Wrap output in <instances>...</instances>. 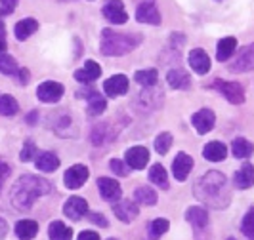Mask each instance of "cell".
<instances>
[{"label":"cell","instance_id":"cell-1","mask_svg":"<svg viewBox=\"0 0 254 240\" xmlns=\"http://www.w3.org/2000/svg\"><path fill=\"white\" fill-rule=\"evenodd\" d=\"M195 196L212 208H226L229 204L228 179L220 172H208L195 183Z\"/></svg>","mask_w":254,"mask_h":240},{"label":"cell","instance_id":"cell-2","mask_svg":"<svg viewBox=\"0 0 254 240\" xmlns=\"http://www.w3.org/2000/svg\"><path fill=\"white\" fill-rule=\"evenodd\" d=\"M50 183L42 177L37 176H23L13 185L12 189V202L17 210H29L38 196L50 192Z\"/></svg>","mask_w":254,"mask_h":240},{"label":"cell","instance_id":"cell-3","mask_svg":"<svg viewBox=\"0 0 254 240\" xmlns=\"http://www.w3.org/2000/svg\"><path fill=\"white\" fill-rule=\"evenodd\" d=\"M141 42V37L136 35H121L109 29H103L102 33V53L105 55H125L132 51Z\"/></svg>","mask_w":254,"mask_h":240},{"label":"cell","instance_id":"cell-4","mask_svg":"<svg viewBox=\"0 0 254 240\" xmlns=\"http://www.w3.org/2000/svg\"><path fill=\"white\" fill-rule=\"evenodd\" d=\"M136 19L140 23H149V25H159L161 23V13L155 6V0H143L138 10H136Z\"/></svg>","mask_w":254,"mask_h":240},{"label":"cell","instance_id":"cell-5","mask_svg":"<svg viewBox=\"0 0 254 240\" xmlns=\"http://www.w3.org/2000/svg\"><path fill=\"white\" fill-rule=\"evenodd\" d=\"M88 168L86 166H82V164H76L73 166V168H69L67 172H65V177H64V181H65V187L67 189H80L84 183H86V179H88Z\"/></svg>","mask_w":254,"mask_h":240},{"label":"cell","instance_id":"cell-6","mask_svg":"<svg viewBox=\"0 0 254 240\" xmlns=\"http://www.w3.org/2000/svg\"><path fill=\"white\" fill-rule=\"evenodd\" d=\"M37 96L40 101L44 103H56L62 99L64 96V86L60 82H54V80H48V82H42L37 90Z\"/></svg>","mask_w":254,"mask_h":240},{"label":"cell","instance_id":"cell-7","mask_svg":"<svg viewBox=\"0 0 254 240\" xmlns=\"http://www.w3.org/2000/svg\"><path fill=\"white\" fill-rule=\"evenodd\" d=\"M214 88L220 90V92L228 97V101L233 103V105H239V103L245 101V92H243L241 84H237V82L216 80V82H214Z\"/></svg>","mask_w":254,"mask_h":240},{"label":"cell","instance_id":"cell-8","mask_svg":"<svg viewBox=\"0 0 254 240\" xmlns=\"http://www.w3.org/2000/svg\"><path fill=\"white\" fill-rule=\"evenodd\" d=\"M103 15L113 25H123L128 21V13L125 12V6H123L121 0H111L109 4H105L103 6Z\"/></svg>","mask_w":254,"mask_h":240},{"label":"cell","instance_id":"cell-9","mask_svg":"<svg viewBox=\"0 0 254 240\" xmlns=\"http://www.w3.org/2000/svg\"><path fill=\"white\" fill-rule=\"evenodd\" d=\"M214 122H216V116L210 109H201L197 113L191 116V124L195 126V130L199 134H208L212 128H214Z\"/></svg>","mask_w":254,"mask_h":240},{"label":"cell","instance_id":"cell-10","mask_svg":"<svg viewBox=\"0 0 254 240\" xmlns=\"http://www.w3.org/2000/svg\"><path fill=\"white\" fill-rule=\"evenodd\" d=\"M98 189H100L102 198L107 202H117L121 198V192H123L121 185L115 179H109V177H100L98 179Z\"/></svg>","mask_w":254,"mask_h":240},{"label":"cell","instance_id":"cell-11","mask_svg":"<svg viewBox=\"0 0 254 240\" xmlns=\"http://www.w3.org/2000/svg\"><path fill=\"white\" fill-rule=\"evenodd\" d=\"M103 90L109 97H119L128 92V78L125 75H115L103 82Z\"/></svg>","mask_w":254,"mask_h":240},{"label":"cell","instance_id":"cell-12","mask_svg":"<svg viewBox=\"0 0 254 240\" xmlns=\"http://www.w3.org/2000/svg\"><path fill=\"white\" fill-rule=\"evenodd\" d=\"M191 168H193V158L186 152H178V156L172 162V174L178 181H186L190 176Z\"/></svg>","mask_w":254,"mask_h":240},{"label":"cell","instance_id":"cell-13","mask_svg":"<svg viewBox=\"0 0 254 240\" xmlns=\"http://www.w3.org/2000/svg\"><path fill=\"white\" fill-rule=\"evenodd\" d=\"M64 212L65 215L69 217V219H73V221H78L80 217L84 214H88V204L84 198H80V196H71L64 206Z\"/></svg>","mask_w":254,"mask_h":240},{"label":"cell","instance_id":"cell-14","mask_svg":"<svg viewBox=\"0 0 254 240\" xmlns=\"http://www.w3.org/2000/svg\"><path fill=\"white\" fill-rule=\"evenodd\" d=\"M115 215L121 219V221H125V223H130V221H134L138 214H140V210H138V204L134 202V200H121V202L115 204L113 208Z\"/></svg>","mask_w":254,"mask_h":240},{"label":"cell","instance_id":"cell-15","mask_svg":"<svg viewBox=\"0 0 254 240\" xmlns=\"http://www.w3.org/2000/svg\"><path fill=\"white\" fill-rule=\"evenodd\" d=\"M190 65L191 69L197 73V75H206L210 71V57L208 53L201 48L190 51Z\"/></svg>","mask_w":254,"mask_h":240},{"label":"cell","instance_id":"cell-16","mask_svg":"<svg viewBox=\"0 0 254 240\" xmlns=\"http://www.w3.org/2000/svg\"><path fill=\"white\" fill-rule=\"evenodd\" d=\"M231 71L235 73H247V71H254V44H251L247 50L239 53V57L235 59V63L229 65Z\"/></svg>","mask_w":254,"mask_h":240},{"label":"cell","instance_id":"cell-17","mask_svg":"<svg viewBox=\"0 0 254 240\" xmlns=\"http://www.w3.org/2000/svg\"><path fill=\"white\" fill-rule=\"evenodd\" d=\"M149 162V152L145 147H132L127 151V164L134 170H143Z\"/></svg>","mask_w":254,"mask_h":240},{"label":"cell","instance_id":"cell-18","mask_svg":"<svg viewBox=\"0 0 254 240\" xmlns=\"http://www.w3.org/2000/svg\"><path fill=\"white\" fill-rule=\"evenodd\" d=\"M102 76V67L96 61H86L82 69H78L75 73V78L82 84H92L94 80H98Z\"/></svg>","mask_w":254,"mask_h":240},{"label":"cell","instance_id":"cell-19","mask_svg":"<svg viewBox=\"0 0 254 240\" xmlns=\"http://www.w3.org/2000/svg\"><path fill=\"white\" fill-rule=\"evenodd\" d=\"M203 156L210 162H222L228 156V147L220 141H210L206 143L203 149Z\"/></svg>","mask_w":254,"mask_h":240},{"label":"cell","instance_id":"cell-20","mask_svg":"<svg viewBox=\"0 0 254 240\" xmlns=\"http://www.w3.org/2000/svg\"><path fill=\"white\" fill-rule=\"evenodd\" d=\"M86 97L88 99V113L92 116H98V114H102L105 111V99H103V96H100L96 90H84V94H78V97Z\"/></svg>","mask_w":254,"mask_h":240},{"label":"cell","instance_id":"cell-21","mask_svg":"<svg viewBox=\"0 0 254 240\" xmlns=\"http://www.w3.org/2000/svg\"><path fill=\"white\" fill-rule=\"evenodd\" d=\"M233 183L237 189H249L254 183V168L251 164H245L239 168V172H235Z\"/></svg>","mask_w":254,"mask_h":240},{"label":"cell","instance_id":"cell-22","mask_svg":"<svg viewBox=\"0 0 254 240\" xmlns=\"http://www.w3.org/2000/svg\"><path fill=\"white\" fill-rule=\"evenodd\" d=\"M37 233H38V225L37 221H33V219H21L15 225V235H17L19 240H33L37 237Z\"/></svg>","mask_w":254,"mask_h":240},{"label":"cell","instance_id":"cell-23","mask_svg":"<svg viewBox=\"0 0 254 240\" xmlns=\"http://www.w3.org/2000/svg\"><path fill=\"white\" fill-rule=\"evenodd\" d=\"M166 80H168V86L174 90H188L191 84L188 73L182 71V69H172V71H168Z\"/></svg>","mask_w":254,"mask_h":240},{"label":"cell","instance_id":"cell-24","mask_svg":"<svg viewBox=\"0 0 254 240\" xmlns=\"http://www.w3.org/2000/svg\"><path fill=\"white\" fill-rule=\"evenodd\" d=\"M237 50V40L233 37H226L218 42V50H216V57L218 61H228L229 57L235 53Z\"/></svg>","mask_w":254,"mask_h":240},{"label":"cell","instance_id":"cell-25","mask_svg":"<svg viewBox=\"0 0 254 240\" xmlns=\"http://www.w3.org/2000/svg\"><path fill=\"white\" fill-rule=\"evenodd\" d=\"M37 168L42 170V172H56L60 168V158L54 154V152H40L37 158Z\"/></svg>","mask_w":254,"mask_h":240},{"label":"cell","instance_id":"cell-26","mask_svg":"<svg viewBox=\"0 0 254 240\" xmlns=\"http://www.w3.org/2000/svg\"><path fill=\"white\" fill-rule=\"evenodd\" d=\"M186 219H188L195 229H204L206 223H208V215H206V212H204L203 208H199V206L190 208V210L186 212Z\"/></svg>","mask_w":254,"mask_h":240},{"label":"cell","instance_id":"cell-27","mask_svg":"<svg viewBox=\"0 0 254 240\" xmlns=\"http://www.w3.org/2000/svg\"><path fill=\"white\" fill-rule=\"evenodd\" d=\"M254 147L251 141H247L245 138H235L231 143V152L235 158H249L253 154Z\"/></svg>","mask_w":254,"mask_h":240},{"label":"cell","instance_id":"cell-28","mask_svg":"<svg viewBox=\"0 0 254 240\" xmlns=\"http://www.w3.org/2000/svg\"><path fill=\"white\" fill-rule=\"evenodd\" d=\"M37 29H38V23L35 19H31V17L21 19V21L15 25V38H17V40H27Z\"/></svg>","mask_w":254,"mask_h":240},{"label":"cell","instance_id":"cell-29","mask_svg":"<svg viewBox=\"0 0 254 240\" xmlns=\"http://www.w3.org/2000/svg\"><path fill=\"white\" fill-rule=\"evenodd\" d=\"M48 235H50V240H71L73 239V231L67 227V225H64L62 221H54V223H50Z\"/></svg>","mask_w":254,"mask_h":240},{"label":"cell","instance_id":"cell-30","mask_svg":"<svg viewBox=\"0 0 254 240\" xmlns=\"http://www.w3.org/2000/svg\"><path fill=\"white\" fill-rule=\"evenodd\" d=\"M149 179H151V183H155L157 187L168 189V176H166L165 168L161 164H155L151 170H149Z\"/></svg>","mask_w":254,"mask_h":240},{"label":"cell","instance_id":"cell-31","mask_svg":"<svg viewBox=\"0 0 254 240\" xmlns=\"http://www.w3.org/2000/svg\"><path fill=\"white\" fill-rule=\"evenodd\" d=\"M170 227V223L163 219V217H159V219H155L151 225H149V239L151 240H159L163 235H165L166 231Z\"/></svg>","mask_w":254,"mask_h":240},{"label":"cell","instance_id":"cell-32","mask_svg":"<svg viewBox=\"0 0 254 240\" xmlns=\"http://www.w3.org/2000/svg\"><path fill=\"white\" fill-rule=\"evenodd\" d=\"M136 82L141 84L143 88H151V86L157 84V71H155V69L138 71V73H136Z\"/></svg>","mask_w":254,"mask_h":240},{"label":"cell","instance_id":"cell-33","mask_svg":"<svg viewBox=\"0 0 254 240\" xmlns=\"http://www.w3.org/2000/svg\"><path fill=\"white\" fill-rule=\"evenodd\" d=\"M17 109H19V105L12 96H2L0 97V114L2 116H12V114L17 113Z\"/></svg>","mask_w":254,"mask_h":240},{"label":"cell","instance_id":"cell-34","mask_svg":"<svg viewBox=\"0 0 254 240\" xmlns=\"http://www.w3.org/2000/svg\"><path fill=\"white\" fill-rule=\"evenodd\" d=\"M134 196H136L138 202L145 204V206H153V204L157 202V194H155V191L149 189V187H138Z\"/></svg>","mask_w":254,"mask_h":240},{"label":"cell","instance_id":"cell-35","mask_svg":"<svg viewBox=\"0 0 254 240\" xmlns=\"http://www.w3.org/2000/svg\"><path fill=\"white\" fill-rule=\"evenodd\" d=\"M0 73L4 75H15L19 73V67H17V61L13 59L12 55H0Z\"/></svg>","mask_w":254,"mask_h":240},{"label":"cell","instance_id":"cell-36","mask_svg":"<svg viewBox=\"0 0 254 240\" xmlns=\"http://www.w3.org/2000/svg\"><path fill=\"white\" fill-rule=\"evenodd\" d=\"M243 235L249 240H254V208H251L243 219Z\"/></svg>","mask_w":254,"mask_h":240},{"label":"cell","instance_id":"cell-37","mask_svg":"<svg viewBox=\"0 0 254 240\" xmlns=\"http://www.w3.org/2000/svg\"><path fill=\"white\" fill-rule=\"evenodd\" d=\"M170 145H172V136L170 134H161L159 138L155 139V149H157V152L159 154H166L168 152V149H170Z\"/></svg>","mask_w":254,"mask_h":240},{"label":"cell","instance_id":"cell-38","mask_svg":"<svg viewBox=\"0 0 254 240\" xmlns=\"http://www.w3.org/2000/svg\"><path fill=\"white\" fill-rule=\"evenodd\" d=\"M19 158H21L23 162H29V160L37 158V147H35V143H33V141H27L25 147H23L21 152H19Z\"/></svg>","mask_w":254,"mask_h":240},{"label":"cell","instance_id":"cell-39","mask_svg":"<svg viewBox=\"0 0 254 240\" xmlns=\"http://www.w3.org/2000/svg\"><path fill=\"white\" fill-rule=\"evenodd\" d=\"M109 168L113 170L117 176H121V177L128 176V168L125 166V162H121V160H111V162H109Z\"/></svg>","mask_w":254,"mask_h":240},{"label":"cell","instance_id":"cell-40","mask_svg":"<svg viewBox=\"0 0 254 240\" xmlns=\"http://www.w3.org/2000/svg\"><path fill=\"white\" fill-rule=\"evenodd\" d=\"M17 2L19 0H0V10H2V13H12L15 8H17Z\"/></svg>","mask_w":254,"mask_h":240},{"label":"cell","instance_id":"cell-41","mask_svg":"<svg viewBox=\"0 0 254 240\" xmlns=\"http://www.w3.org/2000/svg\"><path fill=\"white\" fill-rule=\"evenodd\" d=\"M88 217H90V221H92V223H98V225H102V227H107V219H105L102 214H98V212H92Z\"/></svg>","mask_w":254,"mask_h":240},{"label":"cell","instance_id":"cell-42","mask_svg":"<svg viewBox=\"0 0 254 240\" xmlns=\"http://www.w3.org/2000/svg\"><path fill=\"white\" fill-rule=\"evenodd\" d=\"M10 176V166L0 162V191H2V183L6 181V177Z\"/></svg>","mask_w":254,"mask_h":240},{"label":"cell","instance_id":"cell-43","mask_svg":"<svg viewBox=\"0 0 254 240\" xmlns=\"http://www.w3.org/2000/svg\"><path fill=\"white\" fill-rule=\"evenodd\" d=\"M78 240H100V235L94 231H84L78 235Z\"/></svg>","mask_w":254,"mask_h":240},{"label":"cell","instance_id":"cell-44","mask_svg":"<svg viewBox=\"0 0 254 240\" xmlns=\"http://www.w3.org/2000/svg\"><path fill=\"white\" fill-rule=\"evenodd\" d=\"M17 75H19V82H21V84H27V82H29V71H27V69H19Z\"/></svg>","mask_w":254,"mask_h":240},{"label":"cell","instance_id":"cell-45","mask_svg":"<svg viewBox=\"0 0 254 240\" xmlns=\"http://www.w3.org/2000/svg\"><path fill=\"white\" fill-rule=\"evenodd\" d=\"M0 40H6V27L2 21V10H0Z\"/></svg>","mask_w":254,"mask_h":240},{"label":"cell","instance_id":"cell-46","mask_svg":"<svg viewBox=\"0 0 254 240\" xmlns=\"http://www.w3.org/2000/svg\"><path fill=\"white\" fill-rule=\"evenodd\" d=\"M6 233H8V227H6V223L0 219V239H4V237H6Z\"/></svg>","mask_w":254,"mask_h":240},{"label":"cell","instance_id":"cell-47","mask_svg":"<svg viewBox=\"0 0 254 240\" xmlns=\"http://www.w3.org/2000/svg\"><path fill=\"white\" fill-rule=\"evenodd\" d=\"M37 118H38L37 113H31L29 116H27V122H29V124H35V120H37Z\"/></svg>","mask_w":254,"mask_h":240},{"label":"cell","instance_id":"cell-48","mask_svg":"<svg viewBox=\"0 0 254 240\" xmlns=\"http://www.w3.org/2000/svg\"><path fill=\"white\" fill-rule=\"evenodd\" d=\"M6 53V40H0V55Z\"/></svg>","mask_w":254,"mask_h":240},{"label":"cell","instance_id":"cell-49","mask_svg":"<svg viewBox=\"0 0 254 240\" xmlns=\"http://www.w3.org/2000/svg\"><path fill=\"white\" fill-rule=\"evenodd\" d=\"M109 240H117V239H109Z\"/></svg>","mask_w":254,"mask_h":240},{"label":"cell","instance_id":"cell-50","mask_svg":"<svg viewBox=\"0 0 254 240\" xmlns=\"http://www.w3.org/2000/svg\"><path fill=\"white\" fill-rule=\"evenodd\" d=\"M231 240H233V239H231Z\"/></svg>","mask_w":254,"mask_h":240}]
</instances>
